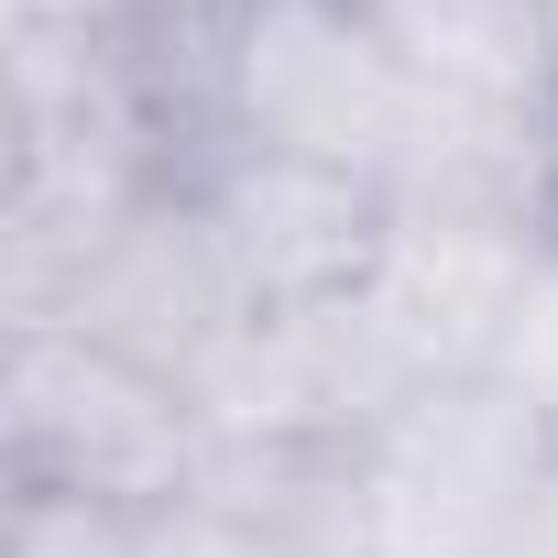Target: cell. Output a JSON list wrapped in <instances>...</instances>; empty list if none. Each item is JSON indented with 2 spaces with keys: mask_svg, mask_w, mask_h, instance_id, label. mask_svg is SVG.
<instances>
[{
  "mask_svg": "<svg viewBox=\"0 0 558 558\" xmlns=\"http://www.w3.org/2000/svg\"><path fill=\"white\" fill-rule=\"evenodd\" d=\"M197 56V110L208 143H252V154H296V165H340L362 186H405L416 154L438 143L449 88L362 12V0H263V12Z\"/></svg>",
  "mask_w": 558,
  "mask_h": 558,
  "instance_id": "cell-1",
  "label": "cell"
},
{
  "mask_svg": "<svg viewBox=\"0 0 558 558\" xmlns=\"http://www.w3.org/2000/svg\"><path fill=\"white\" fill-rule=\"evenodd\" d=\"M208 405L77 329H0V493H88L165 514L208 482Z\"/></svg>",
  "mask_w": 558,
  "mask_h": 558,
  "instance_id": "cell-2",
  "label": "cell"
},
{
  "mask_svg": "<svg viewBox=\"0 0 558 558\" xmlns=\"http://www.w3.org/2000/svg\"><path fill=\"white\" fill-rule=\"evenodd\" d=\"M547 471H558V427L514 405L493 373L416 384L351 449L362 558H493L514 514L547 493Z\"/></svg>",
  "mask_w": 558,
  "mask_h": 558,
  "instance_id": "cell-3",
  "label": "cell"
},
{
  "mask_svg": "<svg viewBox=\"0 0 558 558\" xmlns=\"http://www.w3.org/2000/svg\"><path fill=\"white\" fill-rule=\"evenodd\" d=\"M416 384H427L416 351L351 286V296H318V307H263L197 373V405H208L219 438H252V449H362Z\"/></svg>",
  "mask_w": 558,
  "mask_h": 558,
  "instance_id": "cell-4",
  "label": "cell"
},
{
  "mask_svg": "<svg viewBox=\"0 0 558 558\" xmlns=\"http://www.w3.org/2000/svg\"><path fill=\"white\" fill-rule=\"evenodd\" d=\"M34 329H77V340L132 351V362H154V373H175V384L197 395V373L252 329V296H241L219 230L197 219V197L165 186L154 208H132V219L77 263V286H66Z\"/></svg>",
  "mask_w": 558,
  "mask_h": 558,
  "instance_id": "cell-5",
  "label": "cell"
},
{
  "mask_svg": "<svg viewBox=\"0 0 558 558\" xmlns=\"http://www.w3.org/2000/svg\"><path fill=\"white\" fill-rule=\"evenodd\" d=\"M186 197L219 230L252 318L263 307L351 296L362 274H373V252H384V219H395L384 186H362L340 165H296V154H252V143H208L186 165Z\"/></svg>",
  "mask_w": 558,
  "mask_h": 558,
  "instance_id": "cell-6",
  "label": "cell"
},
{
  "mask_svg": "<svg viewBox=\"0 0 558 558\" xmlns=\"http://www.w3.org/2000/svg\"><path fill=\"white\" fill-rule=\"evenodd\" d=\"M536 241H547V219H514V208H395L362 296L395 318L416 373L449 384V373L493 362L525 274H536Z\"/></svg>",
  "mask_w": 558,
  "mask_h": 558,
  "instance_id": "cell-7",
  "label": "cell"
},
{
  "mask_svg": "<svg viewBox=\"0 0 558 558\" xmlns=\"http://www.w3.org/2000/svg\"><path fill=\"white\" fill-rule=\"evenodd\" d=\"M362 12L460 99L558 110V0H362Z\"/></svg>",
  "mask_w": 558,
  "mask_h": 558,
  "instance_id": "cell-8",
  "label": "cell"
},
{
  "mask_svg": "<svg viewBox=\"0 0 558 558\" xmlns=\"http://www.w3.org/2000/svg\"><path fill=\"white\" fill-rule=\"evenodd\" d=\"M0 558H143V514L88 493H0Z\"/></svg>",
  "mask_w": 558,
  "mask_h": 558,
  "instance_id": "cell-9",
  "label": "cell"
},
{
  "mask_svg": "<svg viewBox=\"0 0 558 558\" xmlns=\"http://www.w3.org/2000/svg\"><path fill=\"white\" fill-rule=\"evenodd\" d=\"M482 373L558 427V241H536V274H525V296H514V318H504V340H493Z\"/></svg>",
  "mask_w": 558,
  "mask_h": 558,
  "instance_id": "cell-10",
  "label": "cell"
},
{
  "mask_svg": "<svg viewBox=\"0 0 558 558\" xmlns=\"http://www.w3.org/2000/svg\"><path fill=\"white\" fill-rule=\"evenodd\" d=\"M132 0H0V45H121Z\"/></svg>",
  "mask_w": 558,
  "mask_h": 558,
  "instance_id": "cell-11",
  "label": "cell"
},
{
  "mask_svg": "<svg viewBox=\"0 0 558 558\" xmlns=\"http://www.w3.org/2000/svg\"><path fill=\"white\" fill-rule=\"evenodd\" d=\"M263 12V0H132V23L154 34V45H219V34H241Z\"/></svg>",
  "mask_w": 558,
  "mask_h": 558,
  "instance_id": "cell-12",
  "label": "cell"
},
{
  "mask_svg": "<svg viewBox=\"0 0 558 558\" xmlns=\"http://www.w3.org/2000/svg\"><path fill=\"white\" fill-rule=\"evenodd\" d=\"M493 558H558V471H547V493L514 514V536H504Z\"/></svg>",
  "mask_w": 558,
  "mask_h": 558,
  "instance_id": "cell-13",
  "label": "cell"
},
{
  "mask_svg": "<svg viewBox=\"0 0 558 558\" xmlns=\"http://www.w3.org/2000/svg\"><path fill=\"white\" fill-rule=\"evenodd\" d=\"M547 241H558V197H547Z\"/></svg>",
  "mask_w": 558,
  "mask_h": 558,
  "instance_id": "cell-14",
  "label": "cell"
}]
</instances>
